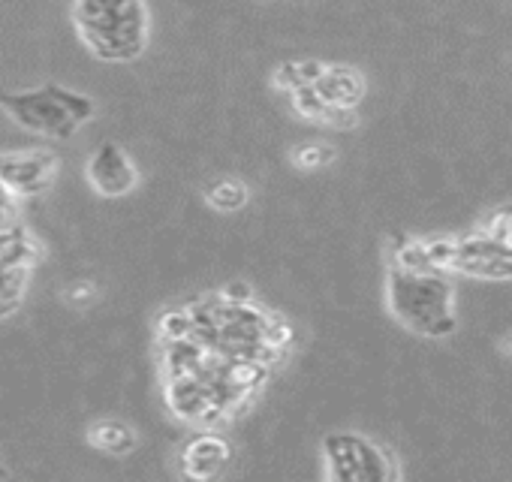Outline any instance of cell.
I'll use <instances>...</instances> for the list:
<instances>
[{
    "label": "cell",
    "mask_w": 512,
    "mask_h": 482,
    "mask_svg": "<svg viewBox=\"0 0 512 482\" xmlns=\"http://www.w3.org/2000/svg\"><path fill=\"white\" fill-rule=\"evenodd\" d=\"M386 299L395 320L425 338H449L458 326L452 311L455 293L443 269L392 266Z\"/></svg>",
    "instance_id": "1"
},
{
    "label": "cell",
    "mask_w": 512,
    "mask_h": 482,
    "mask_svg": "<svg viewBox=\"0 0 512 482\" xmlns=\"http://www.w3.org/2000/svg\"><path fill=\"white\" fill-rule=\"evenodd\" d=\"M73 22L82 43L103 61H133L148 43V10L142 0H76Z\"/></svg>",
    "instance_id": "2"
},
{
    "label": "cell",
    "mask_w": 512,
    "mask_h": 482,
    "mask_svg": "<svg viewBox=\"0 0 512 482\" xmlns=\"http://www.w3.org/2000/svg\"><path fill=\"white\" fill-rule=\"evenodd\" d=\"M0 106H4V112L22 130L46 136V139H58V142L70 139L94 115L91 97L70 91L64 85H55V82L16 91V94H0Z\"/></svg>",
    "instance_id": "3"
},
{
    "label": "cell",
    "mask_w": 512,
    "mask_h": 482,
    "mask_svg": "<svg viewBox=\"0 0 512 482\" xmlns=\"http://www.w3.org/2000/svg\"><path fill=\"white\" fill-rule=\"evenodd\" d=\"M323 455H326L329 479H338V482H386V479H395L392 455L362 434H353V431L329 434L323 440Z\"/></svg>",
    "instance_id": "4"
},
{
    "label": "cell",
    "mask_w": 512,
    "mask_h": 482,
    "mask_svg": "<svg viewBox=\"0 0 512 482\" xmlns=\"http://www.w3.org/2000/svg\"><path fill=\"white\" fill-rule=\"evenodd\" d=\"M40 260L43 248L28 226L16 223L0 232V320L22 305Z\"/></svg>",
    "instance_id": "5"
},
{
    "label": "cell",
    "mask_w": 512,
    "mask_h": 482,
    "mask_svg": "<svg viewBox=\"0 0 512 482\" xmlns=\"http://www.w3.org/2000/svg\"><path fill=\"white\" fill-rule=\"evenodd\" d=\"M58 178V157L52 151H7L0 154V184L16 199L46 193Z\"/></svg>",
    "instance_id": "6"
},
{
    "label": "cell",
    "mask_w": 512,
    "mask_h": 482,
    "mask_svg": "<svg viewBox=\"0 0 512 482\" xmlns=\"http://www.w3.org/2000/svg\"><path fill=\"white\" fill-rule=\"evenodd\" d=\"M452 272L470 275V278H485V281H506L512 278V257H506L485 232L452 238Z\"/></svg>",
    "instance_id": "7"
},
{
    "label": "cell",
    "mask_w": 512,
    "mask_h": 482,
    "mask_svg": "<svg viewBox=\"0 0 512 482\" xmlns=\"http://www.w3.org/2000/svg\"><path fill=\"white\" fill-rule=\"evenodd\" d=\"M85 175H88L91 187H94L100 196H109V199H112V196H127V193L136 187V181H139L133 160H130L127 151H124L121 145H115V142H103V145L91 154Z\"/></svg>",
    "instance_id": "8"
},
{
    "label": "cell",
    "mask_w": 512,
    "mask_h": 482,
    "mask_svg": "<svg viewBox=\"0 0 512 482\" xmlns=\"http://www.w3.org/2000/svg\"><path fill=\"white\" fill-rule=\"evenodd\" d=\"M226 461H229V443L217 434H199L181 452V470L190 479H211L223 470Z\"/></svg>",
    "instance_id": "9"
},
{
    "label": "cell",
    "mask_w": 512,
    "mask_h": 482,
    "mask_svg": "<svg viewBox=\"0 0 512 482\" xmlns=\"http://www.w3.org/2000/svg\"><path fill=\"white\" fill-rule=\"evenodd\" d=\"M314 91L335 109H356L365 94V82L353 67H326Z\"/></svg>",
    "instance_id": "10"
},
{
    "label": "cell",
    "mask_w": 512,
    "mask_h": 482,
    "mask_svg": "<svg viewBox=\"0 0 512 482\" xmlns=\"http://www.w3.org/2000/svg\"><path fill=\"white\" fill-rule=\"evenodd\" d=\"M88 443L97 446L100 452H109V455H127L136 449V431L118 419H103V422L91 425Z\"/></svg>",
    "instance_id": "11"
},
{
    "label": "cell",
    "mask_w": 512,
    "mask_h": 482,
    "mask_svg": "<svg viewBox=\"0 0 512 482\" xmlns=\"http://www.w3.org/2000/svg\"><path fill=\"white\" fill-rule=\"evenodd\" d=\"M323 73H326V67H323V64H317V61L281 64V67H278V73H275V85H278V88H287V91L293 94L296 88L317 85Z\"/></svg>",
    "instance_id": "12"
},
{
    "label": "cell",
    "mask_w": 512,
    "mask_h": 482,
    "mask_svg": "<svg viewBox=\"0 0 512 482\" xmlns=\"http://www.w3.org/2000/svg\"><path fill=\"white\" fill-rule=\"evenodd\" d=\"M205 199L208 205H214L217 211H238L247 202V187L238 181H214L211 187H205Z\"/></svg>",
    "instance_id": "13"
},
{
    "label": "cell",
    "mask_w": 512,
    "mask_h": 482,
    "mask_svg": "<svg viewBox=\"0 0 512 482\" xmlns=\"http://www.w3.org/2000/svg\"><path fill=\"white\" fill-rule=\"evenodd\" d=\"M482 232L494 241V245H497L506 257H512V205L494 211V214L488 217V223H485Z\"/></svg>",
    "instance_id": "14"
},
{
    "label": "cell",
    "mask_w": 512,
    "mask_h": 482,
    "mask_svg": "<svg viewBox=\"0 0 512 482\" xmlns=\"http://www.w3.org/2000/svg\"><path fill=\"white\" fill-rule=\"evenodd\" d=\"M293 106H296L299 115H305L311 121H326V112H329V103L314 91V85L296 88L293 91Z\"/></svg>",
    "instance_id": "15"
},
{
    "label": "cell",
    "mask_w": 512,
    "mask_h": 482,
    "mask_svg": "<svg viewBox=\"0 0 512 482\" xmlns=\"http://www.w3.org/2000/svg\"><path fill=\"white\" fill-rule=\"evenodd\" d=\"M332 160H335V151L326 148V145H305V148L296 154V163H299L302 169H320V166H326V163H332Z\"/></svg>",
    "instance_id": "16"
},
{
    "label": "cell",
    "mask_w": 512,
    "mask_h": 482,
    "mask_svg": "<svg viewBox=\"0 0 512 482\" xmlns=\"http://www.w3.org/2000/svg\"><path fill=\"white\" fill-rule=\"evenodd\" d=\"M19 223V205H16V196L0 184V232L10 229Z\"/></svg>",
    "instance_id": "17"
},
{
    "label": "cell",
    "mask_w": 512,
    "mask_h": 482,
    "mask_svg": "<svg viewBox=\"0 0 512 482\" xmlns=\"http://www.w3.org/2000/svg\"><path fill=\"white\" fill-rule=\"evenodd\" d=\"M94 296H97V287H94V284H76V287H70L67 302L76 305V308H82V305L94 302Z\"/></svg>",
    "instance_id": "18"
},
{
    "label": "cell",
    "mask_w": 512,
    "mask_h": 482,
    "mask_svg": "<svg viewBox=\"0 0 512 482\" xmlns=\"http://www.w3.org/2000/svg\"><path fill=\"white\" fill-rule=\"evenodd\" d=\"M220 299H226L232 305H247L250 302V287L247 284H229L226 290H220Z\"/></svg>",
    "instance_id": "19"
},
{
    "label": "cell",
    "mask_w": 512,
    "mask_h": 482,
    "mask_svg": "<svg viewBox=\"0 0 512 482\" xmlns=\"http://www.w3.org/2000/svg\"><path fill=\"white\" fill-rule=\"evenodd\" d=\"M503 350H506V353L512 356V335H506V341H503Z\"/></svg>",
    "instance_id": "20"
}]
</instances>
